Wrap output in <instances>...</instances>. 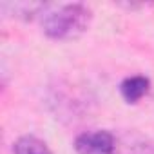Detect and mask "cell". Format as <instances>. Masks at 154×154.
I'll return each mask as SVG.
<instances>
[{
	"label": "cell",
	"mask_w": 154,
	"mask_h": 154,
	"mask_svg": "<svg viewBox=\"0 0 154 154\" xmlns=\"http://www.w3.org/2000/svg\"><path fill=\"white\" fill-rule=\"evenodd\" d=\"M93 22V11L89 6L74 4H58L47 6L42 15V31L47 38L56 42L76 40L87 33Z\"/></svg>",
	"instance_id": "cell-1"
},
{
	"label": "cell",
	"mask_w": 154,
	"mask_h": 154,
	"mask_svg": "<svg viewBox=\"0 0 154 154\" xmlns=\"http://www.w3.org/2000/svg\"><path fill=\"white\" fill-rule=\"evenodd\" d=\"M118 138L105 129L87 131L76 136L74 150L78 154H116Z\"/></svg>",
	"instance_id": "cell-2"
},
{
	"label": "cell",
	"mask_w": 154,
	"mask_h": 154,
	"mask_svg": "<svg viewBox=\"0 0 154 154\" xmlns=\"http://www.w3.org/2000/svg\"><path fill=\"white\" fill-rule=\"evenodd\" d=\"M150 91V80L143 74H132L120 84V93L122 98L127 103H138L141 102Z\"/></svg>",
	"instance_id": "cell-3"
},
{
	"label": "cell",
	"mask_w": 154,
	"mask_h": 154,
	"mask_svg": "<svg viewBox=\"0 0 154 154\" xmlns=\"http://www.w3.org/2000/svg\"><path fill=\"white\" fill-rule=\"evenodd\" d=\"M116 154H154V141L141 134H125L118 141Z\"/></svg>",
	"instance_id": "cell-4"
},
{
	"label": "cell",
	"mask_w": 154,
	"mask_h": 154,
	"mask_svg": "<svg viewBox=\"0 0 154 154\" xmlns=\"http://www.w3.org/2000/svg\"><path fill=\"white\" fill-rule=\"evenodd\" d=\"M13 154H53V150L38 136L24 134L13 143Z\"/></svg>",
	"instance_id": "cell-5"
},
{
	"label": "cell",
	"mask_w": 154,
	"mask_h": 154,
	"mask_svg": "<svg viewBox=\"0 0 154 154\" xmlns=\"http://www.w3.org/2000/svg\"><path fill=\"white\" fill-rule=\"evenodd\" d=\"M6 8H11L17 18L29 20L35 15H40L47 9V4H33V2H17V4H4Z\"/></svg>",
	"instance_id": "cell-6"
}]
</instances>
